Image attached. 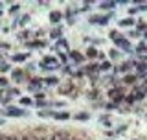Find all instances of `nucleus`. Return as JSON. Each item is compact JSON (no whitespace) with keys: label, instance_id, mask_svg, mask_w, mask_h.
I'll return each instance as SVG.
<instances>
[{"label":"nucleus","instance_id":"ddd939ff","mask_svg":"<svg viewBox=\"0 0 147 140\" xmlns=\"http://www.w3.org/2000/svg\"><path fill=\"white\" fill-rule=\"evenodd\" d=\"M31 103H33V100H31V98H22V100H20V105H24V107L31 105Z\"/></svg>","mask_w":147,"mask_h":140},{"label":"nucleus","instance_id":"6e6552de","mask_svg":"<svg viewBox=\"0 0 147 140\" xmlns=\"http://www.w3.org/2000/svg\"><path fill=\"white\" fill-rule=\"evenodd\" d=\"M44 44V41H35V43H28V48H42Z\"/></svg>","mask_w":147,"mask_h":140},{"label":"nucleus","instance_id":"f257e3e1","mask_svg":"<svg viewBox=\"0 0 147 140\" xmlns=\"http://www.w3.org/2000/svg\"><path fill=\"white\" fill-rule=\"evenodd\" d=\"M39 116H52V118H55V120H68L70 118V114L68 113H44V111H40V114Z\"/></svg>","mask_w":147,"mask_h":140},{"label":"nucleus","instance_id":"7ed1b4c3","mask_svg":"<svg viewBox=\"0 0 147 140\" xmlns=\"http://www.w3.org/2000/svg\"><path fill=\"white\" fill-rule=\"evenodd\" d=\"M42 85H44V81H42L40 77H33V79L30 81V87H28V88H31V90H39Z\"/></svg>","mask_w":147,"mask_h":140},{"label":"nucleus","instance_id":"cd10ccee","mask_svg":"<svg viewBox=\"0 0 147 140\" xmlns=\"http://www.w3.org/2000/svg\"><path fill=\"white\" fill-rule=\"evenodd\" d=\"M2 124H4V120H0V125H2Z\"/></svg>","mask_w":147,"mask_h":140},{"label":"nucleus","instance_id":"20e7f679","mask_svg":"<svg viewBox=\"0 0 147 140\" xmlns=\"http://www.w3.org/2000/svg\"><path fill=\"white\" fill-rule=\"evenodd\" d=\"M109 96L112 98L114 101H121L123 100V94H121V90H119V88H112V90L109 92Z\"/></svg>","mask_w":147,"mask_h":140},{"label":"nucleus","instance_id":"f03ea898","mask_svg":"<svg viewBox=\"0 0 147 140\" xmlns=\"http://www.w3.org/2000/svg\"><path fill=\"white\" fill-rule=\"evenodd\" d=\"M6 116H26V111L18 109V107H7V109H6Z\"/></svg>","mask_w":147,"mask_h":140},{"label":"nucleus","instance_id":"bb28decb","mask_svg":"<svg viewBox=\"0 0 147 140\" xmlns=\"http://www.w3.org/2000/svg\"><path fill=\"white\" fill-rule=\"evenodd\" d=\"M37 105H39L40 109H42V107H46V105H48V103H46V101H37Z\"/></svg>","mask_w":147,"mask_h":140},{"label":"nucleus","instance_id":"412c9836","mask_svg":"<svg viewBox=\"0 0 147 140\" xmlns=\"http://www.w3.org/2000/svg\"><path fill=\"white\" fill-rule=\"evenodd\" d=\"M96 70H99V67H96V65H90V67L86 68V72H96Z\"/></svg>","mask_w":147,"mask_h":140},{"label":"nucleus","instance_id":"6ab92c4d","mask_svg":"<svg viewBox=\"0 0 147 140\" xmlns=\"http://www.w3.org/2000/svg\"><path fill=\"white\" fill-rule=\"evenodd\" d=\"M110 37H112V39L116 41V43H118L119 39H121V37H119V33H118V31H112V33H110Z\"/></svg>","mask_w":147,"mask_h":140},{"label":"nucleus","instance_id":"9b49d317","mask_svg":"<svg viewBox=\"0 0 147 140\" xmlns=\"http://www.w3.org/2000/svg\"><path fill=\"white\" fill-rule=\"evenodd\" d=\"M116 44H119V46H121V48H123V50H131V46H129V43H127V41H125V39H119V41H118V43H116Z\"/></svg>","mask_w":147,"mask_h":140},{"label":"nucleus","instance_id":"aec40b11","mask_svg":"<svg viewBox=\"0 0 147 140\" xmlns=\"http://www.w3.org/2000/svg\"><path fill=\"white\" fill-rule=\"evenodd\" d=\"M77 120H88V114H85V113H81V114H77L76 116Z\"/></svg>","mask_w":147,"mask_h":140},{"label":"nucleus","instance_id":"39448f33","mask_svg":"<svg viewBox=\"0 0 147 140\" xmlns=\"http://www.w3.org/2000/svg\"><path fill=\"white\" fill-rule=\"evenodd\" d=\"M50 140H74L70 135H66V133H55Z\"/></svg>","mask_w":147,"mask_h":140},{"label":"nucleus","instance_id":"4468645a","mask_svg":"<svg viewBox=\"0 0 147 140\" xmlns=\"http://www.w3.org/2000/svg\"><path fill=\"white\" fill-rule=\"evenodd\" d=\"M132 22H134L132 18H123V20L119 22V26H132Z\"/></svg>","mask_w":147,"mask_h":140},{"label":"nucleus","instance_id":"393cba45","mask_svg":"<svg viewBox=\"0 0 147 140\" xmlns=\"http://www.w3.org/2000/svg\"><path fill=\"white\" fill-rule=\"evenodd\" d=\"M0 85L6 87V85H7V79H6V77H0Z\"/></svg>","mask_w":147,"mask_h":140},{"label":"nucleus","instance_id":"4be33fe9","mask_svg":"<svg viewBox=\"0 0 147 140\" xmlns=\"http://www.w3.org/2000/svg\"><path fill=\"white\" fill-rule=\"evenodd\" d=\"M109 68H110V63H103V65L99 67V70H109Z\"/></svg>","mask_w":147,"mask_h":140},{"label":"nucleus","instance_id":"b1692460","mask_svg":"<svg viewBox=\"0 0 147 140\" xmlns=\"http://www.w3.org/2000/svg\"><path fill=\"white\" fill-rule=\"evenodd\" d=\"M7 68H9L7 63H0V70H7Z\"/></svg>","mask_w":147,"mask_h":140},{"label":"nucleus","instance_id":"5701e85b","mask_svg":"<svg viewBox=\"0 0 147 140\" xmlns=\"http://www.w3.org/2000/svg\"><path fill=\"white\" fill-rule=\"evenodd\" d=\"M125 83H134V76H127L125 77Z\"/></svg>","mask_w":147,"mask_h":140},{"label":"nucleus","instance_id":"423d86ee","mask_svg":"<svg viewBox=\"0 0 147 140\" xmlns=\"http://www.w3.org/2000/svg\"><path fill=\"white\" fill-rule=\"evenodd\" d=\"M109 17H92L90 22H94V24H107Z\"/></svg>","mask_w":147,"mask_h":140},{"label":"nucleus","instance_id":"c756f323","mask_svg":"<svg viewBox=\"0 0 147 140\" xmlns=\"http://www.w3.org/2000/svg\"><path fill=\"white\" fill-rule=\"evenodd\" d=\"M0 57H2V55H0Z\"/></svg>","mask_w":147,"mask_h":140},{"label":"nucleus","instance_id":"1a4fd4ad","mask_svg":"<svg viewBox=\"0 0 147 140\" xmlns=\"http://www.w3.org/2000/svg\"><path fill=\"white\" fill-rule=\"evenodd\" d=\"M70 57H72L76 63H81V61H83V55H81L79 52H70Z\"/></svg>","mask_w":147,"mask_h":140},{"label":"nucleus","instance_id":"0eeeda50","mask_svg":"<svg viewBox=\"0 0 147 140\" xmlns=\"http://www.w3.org/2000/svg\"><path fill=\"white\" fill-rule=\"evenodd\" d=\"M61 13H59V11H52V13H50V20H52L53 22V24H57V22L59 20H61Z\"/></svg>","mask_w":147,"mask_h":140},{"label":"nucleus","instance_id":"a211bd4d","mask_svg":"<svg viewBox=\"0 0 147 140\" xmlns=\"http://www.w3.org/2000/svg\"><path fill=\"white\" fill-rule=\"evenodd\" d=\"M52 37H55V39H57V37H61V28H59V30L55 28V30L52 31Z\"/></svg>","mask_w":147,"mask_h":140},{"label":"nucleus","instance_id":"2eb2a0df","mask_svg":"<svg viewBox=\"0 0 147 140\" xmlns=\"http://www.w3.org/2000/svg\"><path fill=\"white\" fill-rule=\"evenodd\" d=\"M86 55H88V57H96V55H98V50H96V48H88V50H86Z\"/></svg>","mask_w":147,"mask_h":140},{"label":"nucleus","instance_id":"9d476101","mask_svg":"<svg viewBox=\"0 0 147 140\" xmlns=\"http://www.w3.org/2000/svg\"><path fill=\"white\" fill-rule=\"evenodd\" d=\"M26 57H30V55H28V54H17L15 57H13V61L20 63V61H26Z\"/></svg>","mask_w":147,"mask_h":140},{"label":"nucleus","instance_id":"f3484780","mask_svg":"<svg viewBox=\"0 0 147 140\" xmlns=\"http://www.w3.org/2000/svg\"><path fill=\"white\" fill-rule=\"evenodd\" d=\"M114 7V2H103L101 4V9H112Z\"/></svg>","mask_w":147,"mask_h":140},{"label":"nucleus","instance_id":"f8f14e48","mask_svg":"<svg viewBox=\"0 0 147 140\" xmlns=\"http://www.w3.org/2000/svg\"><path fill=\"white\" fill-rule=\"evenodd\" d=\"M13 79H17V81H22V70H13Z\"/></svg>","mask_w":147,"mask_h":140},{"label":"nucleus","instance_id":"a878e982","mask_svg":"<svg viewBox=\"0 0 147 140\" xmlns=\"http://www.w3.org/2000/svg\"><path fill=\"white\" fill-rule=\"evenodd\" d=\"M110 57H119V54L116 52V50H112V52H110Z\"/></svg>","mask_w":147,"mask_h":140},{"label":"nucleus","instance_id":"dca6fc26","mask_svg":"<svg viewBox=\"0 0 147 140\" xmlns=\"http://www.w3.org/2000/svg\"><path fill=\"white\" fill-rule=\"evenodd\" d=\"M44 83H46V85H57V79H55V77H46Z\"/></svg>","mask_w":147,"mask_h":140},{"label":"nucleus","instance_id":"c85d7f7f","mask_svg":"<svg viewBox=\"0 0 147 140\" xmlns=\"http://www.w3.org/2000/svg\"><path fill=\"white\" fill-rule=\"evenodd\" d=\"M0 7H2V4H0Z\"/></svg>","mask_w":147,"mask_h":140}]
</instances>
